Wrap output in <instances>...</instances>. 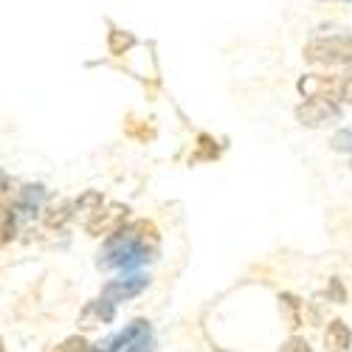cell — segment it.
<instances>
[{"label": "cell", "mask_w": 352, "mask_h": 352, "mask_svg": "<svg viewBox=\"0 0 352 352\" xmlns=\"http://www.w3.org/2000/svg\"><path fill=\"white\" fill-rule=\"evenodd\" d=\"M305 60L313 65H349L352 63V37H318L305 45Z\"/></svg>", "instance_id": "obj_1"}, {"label": "cell", "mask_w": 352, "mask_h": 352, "mask_svg": "<svg viewBox=\"0 0 352 352\" xmlns=\"http://www.w3.org/2000/svg\"><path fill=\"white\" fill-rule=\"evenodd\" d=\"M296 122L305 127H327L341 122V110L333 99H307L296 107Z\"/></svg>", "instance_id": "obj_2"}, {"label": "cell", "mask_w": 352, "mask_h": 352, "mask_svg": "<svg viewBox=\"0 0 352 352\" xmlns=\"http://www.w3.org/2000/svg\"><path fill=\"white\" fill-rule=\"evenodd\" d=\"M299 94L305 99H338L344 96V79L341 76H333V74H305L299 82Z\"/></svg>", "instance_id": "obj_3"}, {"label": "cell", "mask_w": 352, "mask_h": 352, "mask_svg": "<svg viewBox=\"0 0 352 352\" xmlns=\"http://www.w3.org/2000/svg\"><path fill=\"white\" fill-rule=\"evenodd\" d=\"M127 214H130V209L122 206V203H107V206H102V212L91 223H87L85 228H87L91 237H113V234L122 231Z\"/></svg>", "instance_id": "obj_4"}, {"label": "cell", "mask_w": 352, "mask_h": 352, "mask_svg": "<svg viewBox=\"0 0 352 352\" xmlns=\"http://www.w3.org/2000/svg\"><path fill=\"white\" fill-rule=\"evenodd\" d=\"M324 349L327 352H352V330L341 318H333L324 330Z\"/></svg>", "instance_id": "obj_5"}, {"label": "cell", "mask_w": 352, "mask_h": 352, "mask_svg": "<svg viewBox=\"0 0 352 352\" xmlns=\"http://www.w3.org/2000/svg\"><path fill=\"white\" fill-rule=\"evenodd\" d=\"M113 318V302H91L85 310H82V316H79V324L85 327V330H94V327H99V324H104V321H110Z\"/></svg>", "instance_id": "obj_6"}, {"label": "cell", "mask_w": 352, "mask_h": 352, "mask_svg": "<svg viewBox=\"0 0 352 352\" xmlns=\"http://www.w3.org/2000/svg\"><path fill=\"white\" fill-rule=\"evenodd\" d=\"M146 287V279H135V282H110L104 290H102V296L107 299V302H124V299H133V296H138V293Z\"/></svg>", "instance_id": "obj_7"}, {"label": "cell", "mask_w": 352, "mask_h": 352, "mask_svg": "<svg viewBox=\"0 0 352 352\" xmlns=\"http://www.w3.org/2000/svg\"><path fill=\"white\" fill-rule=\"evenodd\" d=\"M71 217H76V209H74L71 200H54V203H48L45 212H43V220H45L48 228H63Z\"/></svg>", "instance_id": "obj_8"}, {"label": "cell", "mask_w": 352, "mask_h": 352, "mask_svg": "<svg viewBox=\"0 0 352 352\" xmlns=\"http://www.w3.org/2000/svg\"><path fill=\"white\" fill-rule=\"evenodd\" d=\"M74 209H76V217L87 226L91 223L99 212H102V195L96 192V189H87V192H82L76 200H74Z\"/></svg>", "instance_id": "obj_9"}, {"label": "cell", "mask_w": 352, "mask_h": 352, "mask_svg": "<svg viewBox=\"0 0 352 352\" xmlns=\"http://www.w3.org/2000/svg\"><path fill=\"white\" fill-rule=\"evenodd\" d=\"M133 45H135V37H133L130 32H122V28H113L110 37H107V48H110V54H113V56L127 54Z\"/></svg>", "instance_id": "obj_10"}, {"label": "cell", "mask_w": 352, "mask_h": 352, "mask_svg": "<svg viewBox=\"0 0 352 352\" xmlns=\"http://www.w3.org/2000/svg\"><path fill=\"white\" fill-rule=\"evenodd\" d=\"M217 155H220L217 141H212L209 135H200V138H197V153H195L192 161H214Z\"/></svg>", "instance_id": "obj_11"}, {"label": "cell", "mask_w": 352, "mask_h": 352, "mask_svg": "<svg viewBox=\"0 0 352 352\" xmlns=\"http://www.w3.org/2000/svg\"><path fill=\"white\" fill-rule=\"evenodd\" d=\"M127 133H130L133 138H138V141H150V138L155 135L146 124H138V119H133V116L127 119Z\"/></svg>", "instance_id": "obj_12"}, {"label": "cell", "mask_w": 352, "mask_h": 352, "mask_svg": "<svg viewBox=\"0 0 352 352\" xmlns=\"http://www.w3.org/2000/svg\"><path fill=\"white\" fill-rule=\"evenodd\" d=\"M56 352H87V341L82 336H71L56 346Z\"/></svg>", "instance_id": "obj_13"}, {"label": "cell", "mask_w": 352, "mask_h": 352, "mask_svg": "<svg viewBox=\"0 0 352 352\" xmlns=\"http://www.w3.org/2000/svg\"><path fill=\"white\" fill-rule=\"evenodd\" d=\"M14 234H17V226H14V214H12V209L6 206V209H3V245H9V243L14 240Z\"/></svg>", "instance_id": "obj_14"}, {"label": "cell", "mask_w": 352, "mask_h": 352, "mask_svg": "<svg viewBox=\"0 0 352 352\" xmlns=\"http://www.w3.org/2000/svg\"><path fill=\"white\" fill-rule=\"evenodd\" d=\"M282 352H313V349H310V344H307L305 338L293 336V338H287V341L282 344Z\"/></svg>", "instance_id": "obj_15"}, {"label": "cell", "mask_w": 352, "mask_h": 352, "mask_svg": "<svg viewBox=\"0 0 352 352\" xmlns=\"http://www.w3.org/2000/svg\"><path fill=\"white\" fill-rule=\"evenodd\" d=\"M341 99H346V102H352V74L344 79V96Z\"/></svg>", "instance_id": "obj_16"}, {"label": "cell", "mask_w": 352, "mask_h": 352, "mask_svg": "<svg viewBox=\"0 0 352 352\" xmlns=\"http://www.w3.org/2000/svg\"><path fill=\"white\" fill-rule=\"evenodd\" d=\"M214 352H223V349H214Z\"/></svg>", "instance_id": "obj_17"}]
</instances>
